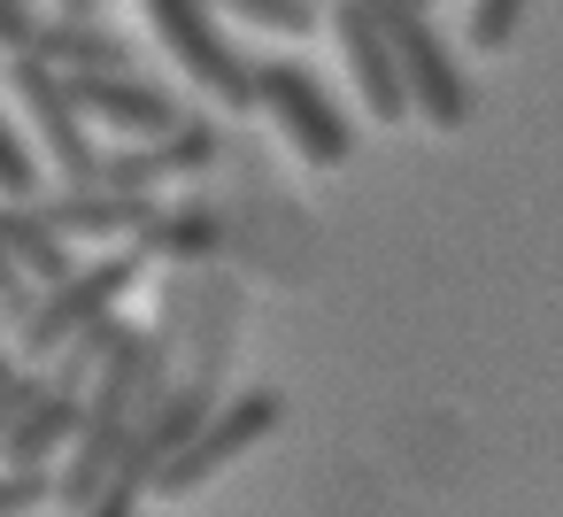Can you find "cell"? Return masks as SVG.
I'll return each mask as SVG.
<instances>
[{"label":"cell","mask_w":563,"mask_h":517,"mask_svg":"<svg viewBox=\"0 0 563 517\" xmlns=\"http://www.w3.org/2000/svg\"><path fill=\"white\" fill-rule=\"evenodd\" d=\"M140 248L132 255H101V263H86V271H70V278H55V286H40L32 294V309L16 317V340H24V355H55L70 332H86L93 317H109L132 286H140Z\"/></svg>","instance_id":"5b68a950"},{"label":"cell","mask_w":563,"mask_h":517,"mask_svg":"<svg viewBox=\"0 0 563 517\" xmlns=\"http://www.w3.org/2000/svg\"><path fill=\"white\" fill-rule=\"evenodd\" d=\"M0 309H9V317H24V309H32V286L9 271V255H0Z\"/></svg>","instance_id":"603a6c76"},{"label":"cell","mask_w":563,"mask_h":517,"mask_svg":"<svg viewBox=\"0 0 563 517\" xmlns=\"http://www.w3.org/2000/svg\"><path fill=\"white\" fill-rule=\"evenodd\" d=\"M86 9H93V0H63V16H70V24H86Z\"/></svg>","instance_id":"cb8c5ba5"},{"label":"cell","mask_w":563,"mask_h":517,"mask_svg":"<svg viewBox=\"0 0 563 517\" xmlns=\"http://www.w3.org/2000/svg\"><path fill=\"white\" fill-rule=\"evenodd\" d=\"M63 86H70V109L86 124H109L124 140H163L178 124V101L155 94V86H140V78H124V70H70Z\"/></svg>","instance_id":"9c48e42d"},{"label":"cell","mask_w":563,"mask_h":517,"mask_svg":"<svg viewBox=\"0 0 563 517\" xmlns=\"http://www.w3.org/2000/svg\"><path fill=\"white\" fill-rule=\"evenodd\" d=\"M278 417H286V402L271 394V386H255V394H232V402H217L163 463H155V479H147V494H170V502H186L194 486H209L224 463H240L255 440H271L278 432Z\"/></svg>","instance_id":"3957f363"},{"label":"cell","mask_w":563,"mask_h":517,"mask_svg":"<svg viewBox=\"0 0 563 517\" xmlns=\"http://www.w3.org/2000/svg\"><path fill=\"white\" fill-rule=\"evenodd\" d=\"M40 502H55V479L47 471H0V517H24Z\"/></svg>","instance_id":"ffe728a7"},{"label":"cell","mask_w":563,"mask_h":517,"mask_svg":"<svg viewBox=\"0 0 563 517\" xmlns=\"http://www.w3.org/2000/svg\"><path fill=\"white\" fill-rule=\"evenodd\" d=\"M70 432H78V394L47 386L9 432H0V463H9V471H47L55 448H70Z\"/></svg>","instance_id":"4fadbf2b"},{"label":"cell","mask_w":563,"mask_h":517,"mask_svg":"<svg viewBox=\"0 0 563 517\" xmlns=\"http://www.w3.org/2000/svg\"><path fill=\"white\" fill-rule=\"evenodd\" d=\"M417 9H432V0H417Z\"/></svg>","instance_id":"484cf974"},{"label":"cell","mask_w":563,"mask_h":517,"mask_svg":"<svg viewBox=\"0 0 563 517\" xmlns=\"http://www.w3.org/2000/svg\"><path fill=\"white\" fill-rule=\"evenodd\" d=\"M517 24H525V0H478V9H471V47L478 55H501L517 40Z\"/></svg>","instance_id":"d6986e66"},{"label":"cell","mask_w":563,"mask_h":517,"mask_svg":"<svg viewBox=\"0 0 563 517\" xmlns=\"http://www.w3.org/2000/svg\"><path fill=\"white\" fill-rule=\"evenodd\" d=\"M132 348H140V340H117V348L101 355V371L86 378V394H78L70 471L55 479V502H70V509H86V502L101 494L109 463L124 455V432H132Z\"/></svg>","instance_id":"7a4b0ae2"},{"label":"cell","mask_w":563,"mask_h":517,"mask_svg":"<svg viewBox=\"0 0 563 517\" xmlns=\"http://www.w3.org/2000/svg\"><path fill=\"white\" fill-rule=\"evenodd\" d=\"M332 40L347 55V78H355L363 109L378 124H401L409 109H401V78H394V55H386V32L371 16V0H332Z\"/></svg>","instance_id":"30bf717a"},{"label":"cell","mask_w":563,"mask_h":517,"mask_svg":"<svg viewBox=\"0 0 563 517\" xmlns=\"http://www.w3.org/2000/svg\"><path fill=\"white\" fill-rule=\"evenodd\" d=\"M117 340H132V324H124L117 309H109V317H93L86 332H70V340L55 348V378H47V386H63V394H86V378L101 371V355H109Z\"/></svg>","instance_id":"2e32d148"},{"label":"cell","mask_w":563,"mask_h":517,"mask_svg":"<svg viewBox=\"0 0 563 517\" xmlns=\"http://www.w3.org/2000/svg\"><path fill=\"white\" fill-rule=\"evenodd\" d=\"M209 9L217 16H240L255 32H286V40H301L317 24V0H209Z\"/></svg>","instance_id":"e0dca14e"},{"label":"cell","mask_w":563,"mask_h":517,"mask_svg":"<svg viewBox=\"0 0 563 517\" xmlns=\"http://www.w3.org/2000/svg\"><path fill=\"white\" fill-rule=\"evenodd\" d=\"M132 248H140V255H170V263H209L224 240H217V217H209V209H170V217L155 209V217L132 232Z\"/></svg>","instance_id":"9a60e30c"},{"label":"cell","mask_w":563,"mask_h":517,"mask_svg":"<svg viewBox=\"0 0 563 517\" xmlns=\"http://www.w3.org/2000/svg\"><path fill=\"white\" fill-rule=\"evenodd\" d=\"M9 94H16V109H24V124H32V140H40V155L63 170V186H93V140H86V117L70 109V86H63V70H47L40 55H9Z\"/></svg>","instance_id":"52a82bcc"},{"label":"cell","mask_w":563,"mask_h":517,"mask_svg":"<svg viewBox=\"0 0 563 517\" xmlns=\"http://www.w3.org/2000/svg\"><path fill=\"white\" fill-rule=\"evenodd\" d=\"M0 194H9V201H32L40 194V155H32V140L9 117H0Z\"/></svg>","instance_id":"ac0fdd59"},{"label":"cell","mask_w":563,"mask_h":517,"mask_svg":"<svg viewBox=\"0 0 563 517\" xmlns=\"http://www.w3.org/2000/svg\"><path fill=\"white\" fill-rule=\"evenodd\" d=\"M32 55L47 63V70H124V47L109 40V32H93V24H70V16H55V24H40V40H32Z\"/></svg>","instance_id":"5bb4252c"},{"label":"cell","mask_w":563,"mask_h":517,"mask_svg":"<svg viewBox=\"0 0 563 517\" xmlns=\"http://www.w3.org/2000/svg\"><path fill=\"white\" fill-rule=\"evenodd\" d=\"M40 217H47L63 240H132V232L155 217V201H147V194H117V186H63Z\"/></svg>","instance_id":"8fae6325"},{"label":"cell","mask_w":563,"mask_h":517,"mask_svg":"<svg viewBox=\"0 0 563 517\" xmlns=\"http://www.w3.org/2000/svg\"><path fill=\"white\" fill-rule=\"evenodd\" d=\"M247 109H263L309 170H340V163L355 155V124H347L340 101H332L309 70H294V63H263V70H247Z\"/></svg>","instance_id":"277c9868"},{"label":"cell","mask_w":563,"mask_h":517,"mask_svg":"<svg viewBox=\"0 0 563 517\" xmlns=\"http://www.w3.org/2000/svg\"><path fill=\"white\" fill-rule=\"evenodd\" d=\"M132 517H140V509H132Z\"/></svg>","instance_id":"4316f807"},{"label":"cell","mask_w":563,"mask_h":517,"mask_svg":"<svg viewBox=\"0 0 563 517\" xmlns=\"http://www.w3.org/2000/svg\"><path fill=\"white\" fill-rule=\"evenodd\" d=\"M40 394H47V378H40V371H9V378H0V432H9Z\"/></svg>","instance_id":"44dd1931"},{"label":"cell","mask_w":563,"mask_h":517,"mask_svg":"<svg viewBox=\"0 0 563 517\" xmlns=\"http://www.w3.org/2000/svg\"><path fill=\"white\" fill-rule=\"evenodd\" d=\"M209 163H217V132L194 124V117H178L163 140H124L117 155H101V163H93V186L147 194V186H163V178H194V170H209Z\"/></svg>","instance_id":"ba28073f"},{"label":"cell","mask_w":563,"mask_h":517,"mask_svg":"<svg viewBox=\"0 0 563 517\" xmlns=\"http://www.w3.org/2000/svg\"><path fill=\"white\" fill-rule=\"evenodd\" d=\"M0 255H9V271H16L24 286L70 278V240H63L32 201H9V209H0Z\"/></svg>","instance_id":"7c38bea8"},{"label":"cell","mask_w":563,"mask_h":517,"mask_svg":"<svg viewBox=\"0 0 563 517\" xmlns=\"http://www.w3.org/2000/svg\"><path fill=\"white\" fill-rule=\"evenodd\" d=\"M371 16L386 32V55H394V78H401V109L440 124V132H455L471 117V86H463L455 55L440 47L432 9H417V0H371Z\"/></svg>","instance_id":"6da1fadb"},{"label":"cell","mask_w":563,"mask_h":517,"mask_svg":"<svg viewBox=\"0 0 563 517\" xmlns=\"http://www.w3.org/2000/svg\"><path fill=\"white\" fill-rule=\"evenodd\" d=\"M9 371H16V363H9V355H0V378H9Z\"/></svg>","instance_id":"d4e9b609"},{"label":"cell","mask_w":563,"mask_h":517,"mask_svg":"<svg viewBox=\"0 0 563 517\" xmlns=\"http://www.w3.org/2000/svg\"><path fill=\"white\" fill-rule=\"evenodd\" d=\"M140 9H147L163 55H170L217 109H247V70H255V63L232 55V40H224V24H217L209 0H140Z\"/></svg>","instance_id":"8992f818"},{"label":"cell","mask_w":563,"mask_h":517,"mask_svg":"<svg viewBox=\"0 0 563 517\" xmlns=\"http://www.w3.org/2000/svg\"><path fill=\"white\" fill-rule=\"evenodd\" d=\"M32 40H40V16L24 0H0V55H32Z\"/></svg>","instance_id":"7402d4cb"}]
</instances>
